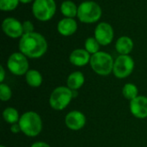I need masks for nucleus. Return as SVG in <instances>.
Segmentation results:
<instances>
[{
  "mask_svg": "<svg viewBox=\"0 0 147 147\" xmlns=\"http://www.w3.org/2000/svg\"><path fill=\"white\" fill-rule=\"evenodd\" d=\"M19 50L28 58L38 59L46 53L47 42L44 36L39 33L24 34L19 41Z\"/></svg>",
  "mask_w": 147,
  "mask_h": 147,
  "instance_id": "obj_1",
  "label": "nucleus"
},
{
  "mask_svg": "<svg viewBox=\"0 0 147 147\" xmlns=\"http://www.w3.org/2000/svg\"><path fill=\"white\" fill-rule=\"evenodd\" d=\"M21 131L28 137H36L42 130V121L36 112L28 111L23 113L18 121Z\"/></svg>",
  "mask_w": 147,
  "mask_h": 147,
  "instance_id": "obj_2",
  "label": "nucleus"
},
{
  "mask_svg": "<svg viewBox=\"0 0 147 147\" xmlns=\"http://www.w3.org/2000/svg\"><path fill=\"white\" fill-rule=\"evenodd\" d=\"M115 60L113 57L105 52H97L91 55L90 66L92 70L100 76H108L113 72Z\"/></svg>",
  "mask_w": 147,
  "mask_h": 147,
  "instance_id": "obj_3",
  "label": "nucleus"
},
{
  "mask_svg": "<svg viewBox=\"0 0 147 147\" xmlns=\"http://www.w3.org/2000/svg\"><path fill=\"white\" fill-rule=\"evenodd\" d=\"M74 97V91L67 86L55 88L50 95L49 104L52 109L57 111L65 109Z\"/></svg>",
  "mask_w": 147,
  "mask_h": 147,
  "instance_id": "obj_4",
  "label": "nucleus"
},
{
  "mask_svg": "<svg viewBox=\"0 0 147 147\" xmlns=\"http://www.w3.org/2000/svg\"><path fill=\"white\" fill-rule=\"evenodd\" d=\"M77 16L82 22L94 23L101 18L102 9L96 2L85 1L79 4Z\"/></svg>",
  "mask_w": 147,
  "mask_h": 147,
  "instance_id": "obj_5",
  "label": "nucleus"
},
{
  "mask_svg": "<svg viewBox=\"0 0 147 147\" xmlns=\"http://www.w3.org/2000/svg\"><path fill=\"white\" fill-rule=\"evenodd\" d=\"M56 11L54 0H34L32 12L34 17L41 22H47L53 18Z\"/></svg>",
  "mask_w": 147,
  "mask_h": 147,
  "instance_id": "obj_6",
  "label": "nucleus"
},
{
  "mask_svg": "<svg viewBox=\"0 0 147 147\" xmlns=\"http://www.w3.org/2000/svg\"><path fill=\"white\" fill-rule=\"evenodd\" d=\"M134 69V61L129 55H120L114 63L113 73L120 79L126 78L133 72Z\"/></svg>",
  "mask_w": 147,
  "mask_h": 147,
  "instance_id": "obj_7",
  "label": "nucleus"
},
{
  "mask_svg": "<svg viewBox=\"0 0 147 147\" xmlns=\"http://www.w3.org/2000/svg\"><path fill=\"white\" fill-rule=\"evenodd\" d=\"M7 67L14 75H26V73L28 71V61L27 56L21 52L12 53L7 61Z\"/></svg>",
  "mask_w": 147,
  "mask_h": 147,
  "instance_id": "obj_8",
  "label": "nucleus"
},
{
  "mask_svg": "<svg viewBox=\"0 0 147 147\" xmlns=\"http://www.w3.org/2000/svg\"><path fill=\"white\" fill-rule=\"evenodd\" d=\"M2 28L4 34L10 38H19L23 35L22 24L13 17L5 18L3 21Z\"/></svg>",
  "mask_w": 147,
  "mask_h": 147,
  "instance_id": "obj_9",
  "label": "nucleus"
},
{
  "mask_svg": "<svg viewBox=\"0 0 147 147\" xmlns=\"http://www.w3.org/2000/svg\"><path fill=\"white\" fill-rule=\"evenodd\" d=\"M95 38L100 45L107 46L110 44L114 39V29L112 26L107 22L99 23L95 29Z\"/></svg>",
  "mask_w": 147,
  "mask_h": 147,
  "instance_id": "obj_10",
  "label": "nucleus"
},
{
  "mask_svg": "<svg viewBox=\"0 0 147 147\" xmlns=\"http://www.w3.org/2000/svg\"><path fill=\"white\" fill-rule=\"evenodd\" d=\"M65 123L69 129L72 131H78L85 126L86 117L82 112L78 110H73L65 115Z\"/></svg>",
  "mask_w": 147,
  "mask_h": 147,
  "instance_id": "obj_11",
  "label": "nucleus"
},
{
  "mask_svg": "<svg viewBox=\"0 0 147 147\" xmlns=\"http://www.w3.org/2000/svg\"><path fill=\"white\" fill-rule=\"evenodd\" d=\"M130 111L133 115L138 119H145L147 117V97L138 96L130 101Z\"/></svg>",
  "mask_w": 147,
  "mask_h": 147,
  "instance_id": "obj_12",
  "label": "nucleus"
},
{
  "mask_svg": "<svg viewBox=\"0 0 147 147\" xmlns=\"http://www.w3.org/2000/svg\"><path fill=\"white\" fill-rule=\"evenodd\" d=\"M58 32L64 36L72 35L78 29V23L73 18H64L58 23Z\"/></svg>",
  "mask_w": 147,
  "mask_h": 147,
  "instance_id": "obj_13",
  "label": "nucleus"
},
{
  "mask_svg": "<svg viewBox=\"0 0 147 147\" xmlns=\"http://www.w3.org/2000/svg\"><path fill=\"white\" fill-rule=\"evenodd\" d=\"M90 54L85 49H75L70 55V62L76 66H84L90 61Z\"/></svg>",
  "mask_w": 147,
  "mask_h": 147,
  "instance_id": "obj_14",
  "label": "nucleus"
},
{
  "mask_svg": "<svg viewBox=\"0 0 147 147\" xmlns=\"http://www.w3.org/2000/svg\"><path fill=\"white\" fill-rule=\"evenodd\" d=\"M134 48V42L128 36L120 37L115 43V49L121 55H128Z\"/></svg>",
  "mask_w": 147,
  "mask_h": 147,
  "instance_id": "obj_15",
  "label": "nucleus"
},
{
  "mask_svg": "<svg viewBox=\"0 0 147 147\" xmlns=\"http://www.w3.org/2000/svg\"><path fill=\"white\" fill-rule=\"evenodd\" d=\"M84 84V76L81 71H74L71 73L66 80V85L71 90H78Z\"/></svg>",
  "mask_w": 147,
  "mask_h": 147,
  "instance_id": "obj_16",
  "label": "nucleus"
},
{
  "mask_svg": "<svg viewBox=\"0 0 147 147\" xmlns=\"http://www.w3.org/2000/svg\"><path fill=\"white\" fill-rule=\"evenodd\" d=\"M27 84L33 88L40 87L42 84V76L37 70H28L25 75Z\"/></svg>",
  "mask_w": 147,
  "mask_h": 147,
  "instance_id": "obj_17",
  "label": "nucleus"
},
{
  "mask_svg": "<svg viewBox=\"0 0 147 147\" xmlns=\"http://www.w3.org/2000/svg\"><path fill=\"white\" fill-rule=\"evenodd\" d=\"M78 6H77L75 3L70 0L64 1L60 6V10L62 14L69 18H73L76 16H78Z\"/></svg>",
  "mask_w": 147,
  "mask_h": 147,
  "instance_id": "obj_18",
  "label": "nucleus"
},
{
  "mask_svg": "<svg viewBox=\"0 0 147 147\" xmlns=\"http://www.w3.org/2000/svg\"><path fill=\"white\" fill-rule=\"evenodd\" d=\"M3 118L7 123L11 124V125L15 124V123H18V121L20 120L18 111L16 109L11 108V107L6 108L3 111Z\"/></svg>",
  "mask_w": 147,
  "mask_h": 147,
  "instance_id": "obj_19",
  "label": "nucleus"
},
{
  "mask_svg": "<svg viewBox=\"0 0 147 147\" xmlns=\"http://www.w3.org/2000/svg\"><path fill=\"white\" fill-rule=\"evenodd\" d=\"M138 94H139V90H138V87L134 84L127 83L122 88V95L124 96L125 98L130 101L137 97L139 96Z\"/></svg>",
  "mask_w": 147,
  "mask_h": 147,
  "instance_id": "obj_20",
  "label": "nucleus"
},
{
  "mask_svg": "<svg viewBox=\"0 0 147 147\" xmlns=\"http://www.w3.org/2000/svg\"><path fill=\"white\" fill-rule=\"evenodd\" d=\"M84 47H85V50L90 54L96 53L97 52H99V49H100V44L95 37L88 38L85 40Z\"/></svg>",
  "mask_w": 147,
  "mask_h": 147,
  "instance_id": "obj_21",
  "label": "nucleus"
},
{
  "mask_svg": "<svg viewBox=\"0 0 147 147\" xmlns=\"http://www.w3.org/2000/svg\"><path fill=\"white\" fill-rule=\"evenodd\" d=\"M19 2V0H0V9L3 11L13 10L18 6Z\"/></svg>",
  "mask_w": 147,
  "mask_h": 147,
  "instance_id": "obj_22",
  "label": "nucleus"
},
{
  "mask_svg": "<svg viewBox=\"0 0 147 147\" xmlns=\"http://www.w3.org/2000/svg\"><path fill=\"white\" fill-rule=\"evenodd\" d=\"M12 96V91L9 85L2 83L0 84V99L2 102H8Z\"/></svg>",
  "mask_w": 147,
  "mask_h": 147,
  "instance_id": "obj_23",
  "label": "nucleus"
},
{
  "mask_svg": "<svg viewBox=\"0 0 147 147\" xmlns=\"http://www.w3.org/2000/svg\"><path fill=\"white\" fill-rule=\"evenodd\" d=\"M23 27V34H29L34 32V25L30 21H26L22 23Z\"/></svg>",
  "mask_w": 147,
  "mask_h": 147,
  "instance_id": "obj_24",
  "label": "nucleus"
},
{
  "mask_svg": "<svg viewBox=\"0 0 147 147\" xmlns=\"http://www.w3.org/2000/svg\"><path fill=\"white\" fill-rule=\"evenodd\" d=\"M10 131L11 133L13 134H18L21 131V127H20V125L18 123H15V124H12L11 127H10Z\"/></svg>",
  "mask_w": 147,
  "mask_h": 147,
  "instance_id": "obj_25",
  "label": "nucleus"
},
{
  "mask_svg": "<svg viewBox=\"0 0 147 147\" xmlns=\"http://www.w3.org/2000/svg\"><path fill=\"white\" fill-rule=\"evenodd\" d=\"M31 147H51L48 144H47V143H45V142H35V143H34Z\"/></svg>",
  "mask_w": 147,
  "mask_h": 147,
  "instance_id": "obj_26",
  "label": "nucleus"
},
{
  "mask_svg": "<svg viewBox=\"0 0 147 147\" xmlns=\"http://www.w3.org/2000/svg\"><path fill=\"white\" fill-rule=\"evenodd\" d=\"M5 78V71L3 65H0V83L2 84Z\"/></svg>",
  "mask_w": 147,
  "mask_h": 147,
  "instance_id": "obj_27",
  "label": "nucleus"
},
{
  "mask_svg": "<svg viewBox=\"0 0 147 147\" xmlns=\"http://www.w3.org/2000/svg\"><path fill=\"white\" fill-rule=\"evenodd\" d=\"M21 3H30V2H32L33 0H19Z\"/></svg>",
  "mask_w": 147,
  "mask_h": 147,
  "instance_id": "obj_28",
  "label": "nucleus"
},
{
  "mask_svg": "<svg viewBox=\"0 0 147 147\" xmlns=\"http://www.w3.org/2000/svg\"><path fill=\"white\" fill-rule=\"evenodd\" d=\"M0 147H6V146H1Z\"/></svg>",
  "mask_w": 147,
  "mask_h": 147,
  "instance_id": "obj_29",
  "label": "nucleus"
}]
</instances>
